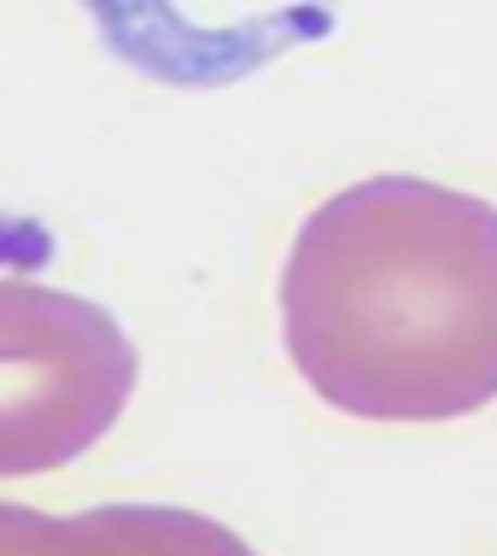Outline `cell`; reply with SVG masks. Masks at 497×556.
Here are the masks:
<instances>
[{"label":"cell","mask_w":497,"mask_h":556,"mask_svg":"<svg viewBox=\"0 0 497 556\" xmlns=\"http://www.w3.org/2000/svg\"><path fill=\"white\" fill-rule=\"evenodd\" d=\"M281 340L357 422H457L497 399V205L428 176H369L305 217Z\"/></svg>","instance_id":"cell-1"},{"label":"cell","mask_w":497,"mask_h":556,"mask_svg":"<svg viewBox=\"0 0 497 556\" xmlns=\"http://www.w3.org/2000/svg\"><path fill=\"white\" fill-rule=\"evenodd\" d=\"M141 357L105 305L0 276V480L94 451L129 410Z\"/></svg>","instance_id":"cell-2"},{"label":"cell","mask_w":497,"mask_h":556,"mask_svg":"<svg viewBox=\"0 0 497 556\" xmlns=\"http://www.w3.org/2000/svg\"><path fill=\"white\" fill-rule=\"evenodd\" d=\"M0 551H222L240 556L246 539L188 509H153V504H112L88 516L53 521L36 509L0 504Z\"/></svg>","instance_id":"cell-3"}]
</instances>
